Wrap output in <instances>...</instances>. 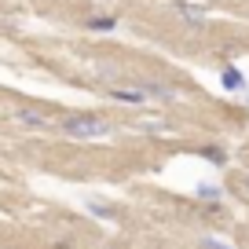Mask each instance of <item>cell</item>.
Returning <instances> with one entry per match:
<instances>
[{"instance_id":"cell-1","label":"cell","mask_w":249,"mask_h":249,"mask_svg":"<svg viewBox=\"0 0 249 249\" xmlns=\"http://www.w3.org/2000/svg\"><path fill=\"white\" fill-rule=\"evenodd\" d=\"M59 132L66 140H99V136L110 132V124L99 114H73V117H62Z\"/></svg>"},{"instance_id":"cell-2","label":"cell","mask_w":249,"mask_h":249,"mask_svg":"<svg viewBox=\"0 0 249 249\" xmlns=\"http://www.w3.org/2000/svg\"><path fill=\"white\" fill-rule=\"evenodd\" d=\"M15 117H18V121H22V124H33V128H40V124H44V121H48V117H44V114H40V110H26V107H22V110H18V114H15Z\"/></svg>"},{"instance_id":"cell-3","label":"cell","mask_w":249,"mask_h":249,"mask_svg":"<svg viewBox=\"0 0 249 249\" xmlns=\"http://www.w3.org/2000/svg\"><path fill=\"white\" fill-rule=\"evenodd\" d=\"M110 95H114V99H121V103H143V99H147L140 88H136V92H128V88H114Z\"/></svg>"},{"instance_id":"cell-5","label":"cell","mask_w":249,"mask_h":249,"mask_svg":"<svg viewBox=\"0 0 249 249\" xmlns=\"http://www.w3.org/2000/svg\"><path fill=\"white\" fill-rule=\"evenodd\" d=\"M88 30H117V18H110V15H99V18H88Z\"/></svg>"},{"instance_id":"cell-6","label":"cell","mask_w":249,"mask_h":249,"mask_svg":"<svg viewBox=\"0 0 249 249\" xmlns=\"http://www.w3.org/2000/svg\"><path fill=\"white\" fill-rule=\"evenodd\" d=\"M224 85L227 88H246V77H242L234 66H227V70H224Z\"/></svg>"},{"instance_id":"cell-4","label":"cell","mask_w":249,"mask_h":249,"mask_svg":"<svg viewBox=\"0 0 249 249\" xmlns=\"http://www.w3.org/2000/svg\"><path fill=\"white\" fill-rule=\"evenodd\" d=\"M179 15H187V22H191V26H202L205 22V11L202 8H187V4H179Z\"/></svg>"}]
</instances>
